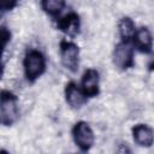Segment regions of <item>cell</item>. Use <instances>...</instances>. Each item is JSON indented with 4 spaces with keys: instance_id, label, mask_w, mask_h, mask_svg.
<instances>
[{
    "instance_id": "1",
    "label": "cell",
    "mask_w": 154,
    "mask_h": 154,
    "mask_svg": "<svg viewBox=\"0 0 154 154\" xmlns=\"http://www.w3.org/2000/svg\"><path fill=\"white\" fill-rule=\"evenodd\" d=\"M24 73L29 82L36 81L46 70V58L38 51H30L26 53L24 61Z\"/></svg>"
},
{
    "instance_id": "2",
    "label": "cell",
    "mask_w": 154,
    "mask_h": 154,
    "mask_svg": "<svg viewBox=\"0 0 154 154\" xmlns=\"http://www.w3.org/2000/svg\"><path fill=\"white\" fill-rule=\"evenodd\" d=\"M18 119L17 96L11 91L2 90L0 100V120L2 125L10 126Z\"/></svg>"
},
{
    "instance_id": "3",
    "label": "cell",
    "mask_w": 154,
    "mask_h": 154,
    "mask_svg": "<svg viewBox=\"0 0 154 154\" xmlns=\"http://www.w3.org/2000/svg\"><path fill=\"white\" fill-rule=\"evenodd\" d=\"M72 138L76 143V146L83 150H89L94 144V132L90 128V125L87 122H77L72 129Z\"/></svg>"
},
{
    "instance_id": "4",
    "label": "cell",
    "mask_w": 154,
    "mask_h": 154,
    "mask_svg": "<svg viewBox=\"0 0 154 154\" xmlns=\"http://www.w3.org/2000/svg\"><path fill=\"white\" fill-rule=\"evenodd\" d=\"M60 60L65 69L71 72H76L79 65V48L71 41L60 42Z\"/></svg>"
},
{
    "instance_id": "5",
    "label": "cell",
    "mask_w": 154,
    "mask_h": 154,
    "mask_svg": "<svg viewBox=\"0 0 154 154\" xmlns=\"http://www.w3.org/2000/svg\"><path fill=\"white\" fill-rule=\"evenodd\" d=\"M113 63L119 70H126L134 66V48L129 42H119L113 51Z\"/></svg>"
},
{
    "instance_id": "6",
    "label": "cell",
    "mask_w": 154,
    "mask_h": 154,
    "mask_svg": "<svg viewBox=\"0 0 154 154\" xmlns=\"http://www.w3.org/2000/svg\"><path fill=\"white\" fill-rule=\"evenodd\" d=\"M82 90L87 97L96 96L100 91V78L99 72L94 69H88L82 76Z\"/></svg>"
},
{
    "instance_id": "7",
    "label": "cell",
    "mask_w": 154,
    "mask_h": 154,
    "mask_svg": "<svg viewBox=\"0 0 154 154\" xmlns=\"http://www.w3.org/2000/svg\"><path fill=\"white\" fill-rule=\"evenodd\" d=\"M58 29H60L63 32H65L69 36H76L79 32L81 29V20L79 16L75 12H70L66 16L58 19Z\"/></svg>"
},
{
    "instance_id": "8",
    "label": "cell",
    "mask_w": 154,
    "mask_h": 154,
    "mask_svg": "<svg viewBox=\"0 0 154 154\" xmlns=\"http://www.w3.org/2000/svg\"><path fill=\"white\" fill-rule=\"evenodd\" d=\"M65 99L69 106H71L72 108H78L87 102V95L83 93L82 88H78L75 82H69L66 84Z\"/></svg>"
},
{
    "instance_id": "9",
    "label": "cell",
    "mask_w": 154,
    "mask_h": 154,
    "mask_svg": "<svg viewBox=\"0 0 154 154\" xmlns=\"http://www.w3.org/2000/svg\"><path fill=\"white\" fill-rule=\"evenodd\" d=\"M134 46L142 53H150L153 48V36L148 28L142 26L136 30L134 37Z\"/></svg>"
},
{
    "instance_id": "10",
    "label": "cell",
    "mask_w": 154,
    "mask_h": 154,
    "mask_svg": "<svg viewBox=\"0 0 154 154\" xmlns=\"http://www.w3.org/2000/svg\"><path fill=\"white\" fill-rule=\"evenodd\" d=\"M134 141L141 147H150L154 143V130L146 124H137L132 128Z\"/></svg>"
},
{
    "instance_id": "11",
    "label": "cell",
    "mask_w": 154,
    "mask_h": 154,
    "mask_svg": "<svg viewBox=\"0 0 154 154\" xmlns=\"http://www.w3.org/2000/svg\"><path fill=\"white\" fill-rule=\"evenodd\" d=\"M118 30H119V35H120L122 40L125 42H129L136 32L134 20L129 17H123L118 23Z\"/></svg>"
},
{
    "instance_id": "12",
    "label": "cell",
    "mask_w": 154,
    "mask_h": 154,
    "mask_svg": "<svg viewBox=\"0 0 154 154\" xmlns=\"http://www.w3.org/2000/svg\"><path fill=\"white\" fill-rule=\"evenodd\" d=\"M41 7L49 16H58L65 7V0H41Z\"/></svg>"
},
{
    "instance_id": "13",
    "label": "cell",
    "mask_w": 154,
    "mask_h": 154,
    "mask_svg": "<svg viewBox=\"0 0 154 154\" xmlns=\"http://www.w3.org/2000/svg\"><path fill=\"white\" fill-rule=\"evenodd\" d=\"M18 0H1V10L2 11H10L17 5Z\"/></svg>"
},
{
    "instance_id": "14",
    "label": "cell",
    "mask_w": 154,
    "mask_h": 154,
    "mask_svg": "<svg viewBox=\"0 0 154 154\" xmlns=\"http://www.w3.org/2000/svg\"><path fill=\"white\" fill-rule=\"evenodd\" d=\"M1 36H2V46H4V48H6L7 42L11 40V32L5 26L1 28Z\"/></svg>"
},
{
    "instance_id": "15",
    "label": "cell",
    "mask_w": 154,
    "mask_h": 154,
    "mask_svg": "<svg viewBox=\"0 0 154 154\" xmlns=\"http://www.w3.org/2000/svg\"><path fill=\"white\" fill-rule=\"evenodd\" d=\"M148 69H149L150 71H154V54L152 55V58H150L149 61H148Z\"/></svg>"
}]
</instances>
